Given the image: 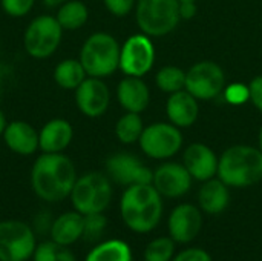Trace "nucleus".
Masks as SVG:
<instances>
[{"mask_svg": "<svg viewBox=\"0 0 262 261\" xmlns=\"http://www.w3.org/2000/svg\"><path fill=\"white\" fill-rule=\"evenodd\" d=\"M6 148L18 155H32L38 151V131L28 122L12 120L2 134Z\"/></svg>", "mask_w": 262, "mask_h": 261, "instance_id": "17", "label": "nucleus"}, {"mask_svg": "<svg viewBox=\"0 0 262 261\" xmlns=\"http://www.w3.org/2000/svg\"><path fill=\"white\" fill-rule=\"evenodd\" d=\"M63 28L55 15L41 14L34 17L25 29L23 48L28 55L37 60L54 55L61 43Z\"/></svg>", "mask_w": 262, "mask_h": 261, "instance_id": "7", "label": "nucleus"}, {"mask_svg": "<svg viewBox=\"0 0 262 261\" xmlns=\"http://www.w3.org/2000/svg\"><path fill=\"white\" fill-rule=\"evenodd\" d=\"M69 198L81 215L104 212L112 200L111 178L103 172H88L77 177Z\"/></svg>", "mask_w": 262, "mask_h": 261, "instance_id": "5", "label": "nucleus"}, {"mask_svg": "<svg viewBox=\"0 0 262 261\" xmlns=\"http://www.w3.org/2000/svg\"><path fill=\"white\" fill-rule=\"evenodd\" d=\"M137 25L143 34L149 37H163L172 32L180 17L178 0H137L135 3Z\"/></svg>", "mask_w": 262, "mask_h": 261, "instance_id": "6", "label": "nucleus"}, {"mask_svg": "<svg viewBox=\"0 0 262 261\" xmlns=\"http://www.w3.org/2000/svg\"><path fill=\"white\" fill-rule=\"evenodd\" d=\"M6 117H5V114H3V111L0 109V135L3 134V131H5V128H6Z\"/></svg>", "mask_w": 262, "mask_h": 261, "instance_id": "38", "label": "nucleus"}, {"mask_svg": "<svg viewBox=\"0 0 262 261\" xmlns=\"http://www.w3.org/2000/svg\"><path fill=\"white\" fill-rule=\"evenodd\" d=\"M66 0H43V5L48 8H60Z\"/></svg>", "mask_w": 262, "mask_h": 261, "instance_id": "37", "label": "nucleus"}, {"mask_svg": "<svg viewBox=\"0 0 262 261\" xmlns=\"http://www.w3.org/2000/svg\"><path fill=\"white\" fill-rule=\"evenodd\" d=\"M144 131L143 118L137 112L123 114L115 125V135L123 145H132L140 140Z\"/></svg>", "mask_w": 262, "mask_h": 261, "instance_id": "26", "label": "nucleus"}, {"mask_svg": "<svg viewBox=\"0 0 262 261\" xmlns=\"http://www.w3.org/2000/svg\"><path fill=\"white\" fill-rule=\"evenodd\" d=\"M32 261H77L75 255L69 251L68 246H61L52 240L37 245Z\"/></svg>", "mask_w": 262, "mask_h": 261, "instance_id": "28", "label": "nucleus"}, {"mask_svg": "<svg viewBox=\"0 0 262 261\" xmlns=\"http://www.w3.org/2000/svg\"><path fill=\"white\" fill-rule=\"evenodd\" d=\"M84 261H132V249L126 242L112 238L95 245Z\"/></svg>", "mask_w": 262, "mask_h": 261, "instance_id": "24", "label": "nucleus"}, {"mask_svg": "<svg viewBox=\"0 0 262 261\" xmlns=\"http://www.w3.org/2000/svg\"><path fill=\"white\" fill-rule=\"evenodd\" d=\"M117 100L126 112L141 114L150 102L149 86L141 77L126 75L117 86Z\"/></svg>", "mask_w": 262, "mask_h": 261, "instance_id": "18", "label": "nucleus"}, {"mask_svg": "<svg viewBox=\"0 0 262 261\" xmlns=\"http://www.w3.org/2000/svg\"><path fill=\"white\" fill-rule=\"evenodd\" d=\"M106 9L115 17H126L135 6L137 0H103Z\"/></svg>", "mask_w": 262, "mask_h": 261, "instance_id": "33", "label": "nucleus"}, {"mask_svg": "<svg viewBox=\"0 0 262 261\" xmlns=\"http://www.w3.org/2000/svg\"><path fill=\"white\" fill-rule=\"evenodd\" d=\"M107 177L121 186L132 185H149L152 183L154 172L135 155L120 152L114 154L106 160Z\"/></svg>", "mask_w": 262, "mask_h": 261, "instance_id": "12", "label": "nucleus"}, {"mask_svg": "<svg viewBox=\"0 0 262 261\" xmlns=\"http://www.w3.org/2000/svg\"><path fill=\"white\" fill-rule=\"evenodd\" d=\"M74 128L66 118H52L38 131V149L41 152H64L72 143Z\"/></svg>", "mask_w": 262, "mask_h": 261, "instance_id": "19", "label": "nucleus"}, {"mask_svg": "<svg viewBox=\"0 0 262 261\" xmlns=\"http://www.w3.org/2000/svg\"><path fill=\"white\" fill-rule=\"evenodd\" d=\"M218 178L229 188H249L262 180V152L249 145H235L218 160Z\"/></svg>", "mask_w": 262, "mask_h": 261, "instance_id": "3", "label": "nucleus"}, {"mask_svg": "<svg viewBox=\"0 0 262 261\" xmlns=\"http://www.w3.org/2000/svg\"><path fill=\"white\" fill-rule=\"evenodd\" d=\"M155 63V46L149 35L134 34L121 46L120 69L124 75L143 77Z\"/></svg>", "mask_w": 262, "mask_h": 261, "instance_id": "11", "label": "nucleus"}, {"mask_svg": "<svg viewBox=\"0 0 262 261\" xmlns=\"http://www.w3.org/2000/svg\"><path fill=\"white\" fill-rule=\"evenodd\" d=\"M226 102L230 105H244L250 100V89L249 85L244 83H232L224 88Z\"/></svg>", "mask_w": 262, "mask_h": 261, "instance_id": "32", "label": "nucleus"}, {"mask_svg": "<svg viewBox=\"0 0 262 261\" xmlns=\"http://www.w3.org/2000/svg\"><path fill=\"white\" fill-rule=\"evenodd\" d=\"M175 254V242L169 237L152 240L144 249V261H172Z\"/></svg>", "mask_w": 262, "mask_h": 261, "instance_id": "29", "label": "nucleus"}, {"mask_svg": "<svg viewBox=\"0 0 262 261\" xmlns=\"http://www.w3.org/2000/svg\"><path fill=\"white\" fill-rule=\"evenodd\" d=\"M249 89H250V102L258 111L262 112V75H256L250 82Z\"/></svg>", "mask_w": 262, "mask_h": 261, "instance_id": "35", "label": "nucleus"}, {"mask_svg": "<svg viewBox=\"0 0 262 261\" xmlns=\"http://www.w3.org/2000/svg\"><path fill=\"white\" fill-rule=\"evenodd\" d=\"M77 182L74 162L63 152H41L31 169V188L34 194L48 203L68 198Z\"/></svg>", "mask_w": 262, "mask_h": 261, "instance_id": "1", "label": "nucleus"}, {"mask_svg": "<svg viewBox=\"0 0 262 261\" xmlns=\"http://www.w3.org/2000/svg\"><path fill=\"white\" fill-rule=\"evenodd\" d=\"M166 112L172 125L178 126L180 129L189 128L198 120L200 105H198V100L190 92H187L186 89H181L169 95L167 103H166Z\"/></svg>", "mask_w": 262, "mask_h": 261, "instance_id": "20", "label": "nucleus"}, {"mask_svg": "<svg viewBox=\"0 0 262 261\" xmlns=\"http://www.w3.org/2000/svg\"><path fill=\"white\" fill-rule=\"evenodd\" d=\"M226 88V74L223 68L210 60L195 63L186 72V91L198 102L213 100Z\"/></svg>", "mask_w": 262, "mask_h": 261, "instance_id": "10", "label": "nucleus"}, {"mask_svg": "<svg viewBox=\"0 0 262 261\" xmlns=\"http://www.w3.org/2000/svg\"><path fill=\"white\" fill-rule=\"evenodd\" d=\"M258 148L261 149L262 152V126L261 129H259V135H258Z\"/></svg>", "mask_w": 262, "mask_h": 261, "instance_id": "39", "label": "nucleus"}, {"mask_svg": "<svg viewBox=\"0 0 262 261\" xmlns=\"http://www.w3.org/2000/svg\"><path fill=\"white\" fill-rule=\"evenodd\" d=\"M141 151L154 160H166L173 157L183 146V134L172 123H152L144 128L140 140Z\"/></svg>", "mask_w": 262, "mask_h": 261, "instance_id": "9", "label": "nucleus"}, {"mask_svg": "<svg viewBox=\"0 0 262 261\" xmlns=\"http://www.w3.org/2000/svg\"><path fill=\"white\" fill-rule=\"evenodd\" d=\"M35 0H0L3 12L9 17L20 18L32 11Z\"/></svg>", "mask_w": 262, "mask_h": 261, "instance_id": "31", "label": "nucleus"}, {"mask_svg": "<svg viewBox=\"0 0 262 261\" xmlns=\"http://www.w3.org/2000/svg\"><path fill=\"white\" fill-rule=\"evenodd\" d=\"M120 51L121 46L112 34L94 32L81 45L78 60L88 77L106 78L120 69Z\"/></svg>", "mask_w": 262, "mask_h": 261, "instance_id": "4", "label": "nucleus"}, {"mask_svg": "<svg viewBox=\"0 0 262 261\" xmlns=\"http://www.w3.org/2000/svg\"><path fill=\"white\" fill-rule=\"evenodd\" d=\"M178 2H196V0H178Z\"/></svg>", "mask_w": 262, "mask_h": 261, "instance_id": "40", "label": "nucleus"}, {"mask_svg": "<svg viewBox=\"0 0 262 261\" xmlns=\"http://www.w3.org/2000/svg\"><path fill=\"white\" fill-rule=\"evenodd\" d=\"M88 77L78 58H64L54 68V82L64 91H75Z\"/></svg>", "mask_w": 262, "mask_h": 261, "instance_id": "23", "label": "nucleus"}, {"mask_svg": "<svg viewBox=\"0 0 262 261\" xmlns=\"http://www.w3.org/2000/svg\"><path fill=\"white\" fill-rule=\"evenodd\" d=\"M37 248L34 229L18 220L0 222V261H26Z\"/></svg>", "mask_w": 262, "mask_h": 261, "instance_id": "8", "label": "nucleus"}, {"mask_svg": "<svg viewBox=\"0 0 262 261\" xmlns=\"http://www.w3.org/2000/svg\"><path fill=\"white\" fill-rule=\"evenodd\" d=\"M172 261H212V257L207 251L201 248H189L177 254Z\"/></svg>", "mask_w": 262, "mask_h": 261, "instance_id": "34", "label": "nucleus"}, {"mask_svg": "<svg viewBox=\"0 0 262 261\" xmlns=\"http://www.w3.org/2000/svg\"><path fill=\"white\" fill-rule=\"evenodd\" d=\"M120 214L132 232L147 234L161 222L163 197L152 183L127 186L120 200Z\"/></svg>", "mask_w": 262, "mask_h": 261, "instance_id": "2", "label": "nucleus"}, {"mask_svg": "<svg viewBox=\"0 0 262 261\" xmlns=\"http://www.w3.org/2000/svg\"><path fill=\"white\" fill-rule=\"evenodd\" d=\"M83 225H84V215L80 212L69 211L61 215H58L49 228L51 240L61 245V246H71L80 238H83Z\"/></svg>", "mask_w": 262, "mask_h": 261, "instance_id": "21", "label": "nucleus"}, {"mask_svg": "<svg viewBox=\"0 0 262 261\" xmlns=\"http://www.w3.org/2000/svg\"><path fill=\"white\" fill-rule=\"evenodd\" d=\"M230 202L229 186L220 178H210L203 182V186L198 192L200 209L210 215H218L224 212Z\"/></svg>", "mask_w": 262, "mask_h": 261, "instance_id": "22", "label": "nucleus"}, {"mask_svg": "<svg viewBox=\"0 0 262 261\" xmlns=\"http://www.w3.org/2000/svg\"><path fill=\"white\" fill-rule=\"evenodd\" d=\"M218 160L213 149L204 143H192L183 154V165L198 182H207L218 174Z\"/></svg>", "mask_w": 262, "mask_h": 261, "instance_id": "16", "label": "nucleus"}, {"mask_svg": "<svg viewBox=\"0 0 262 261\" xmlns=\"http://www.w3.org/2000/svg\"><path fill=\"white\" fill-rule=\"evenodd\" d=\"M196 11H198V8H196L195 2H180V17L183 20L193 18Z\"/></svg>", "mask_w": 262, "mask_h": 261, "instance_id": "36", "label": "nucleus"}, {"mask_svg": "<svg viewBox=\"0 0 262 261\" xmlns=\"http://www.w3.org/2000/svg\"><path fill=\"white\" fill-rule=\"evenodd\" d=\"M106 226H107V220L103 215V212L84 215L83 238L88 240V242H97V240H100V237L103 235Z\"/></svg>", "mask_w": 262, "mask_h": 261, "instance_id": "30", "label": "nucleus"}, {"mask_svg": "<svg viewBox=\"0 0 262 261\" xmlns=\"http://www.w3.org/2000/svg\"><path fill=\"white\" fill-rule=\"evenodd\" d=\"M192 175L184 165L180 163H164L154 171L152 185L166 198H178L189 192L192 188Z\"/></svg>", "mask_w": 262, "mask_h": 261, "instance_id": "14", "label": "nucleus"}, {"mask_svg": "<svg viewBox=\"0 0 262 261\" xmlns=\"http://www.w3.org/2000/svg\"><path fill=\"white\" fill-rule=\"evenodd\" d=\"M55 18L63 31H77L86 25L89 18V9L80 0H66L60 8H57Z\"/></svg>", "mask_w": 262, "mask_h": 261, "instance_id": "25", "label": "nucleus"}, {"mask_svg": "<svg viewBox=\"0 0 262 261\" xmlns=\"http://www.w3.org/2000/svg\"><path fill=\"white\" fill-rule=\"evenodd\" d=\"M167 228L175 243L186 245L193 242L200 235L203 228L201 209L189 203L178 205L169 215Z\"/></svg>", "mask_w": 262, "mask_h": 261, "instance_id": "15", "label": "nucleus"}, {"mask_svg": "<svg viewBox=\"0 0 262 261\" xmlns=\"http://www.w3.org/2000/svg\"><path fill=\"white\" fill-rule=\"evenodd\" d=\"M78 111L89 118H98L106 114L111 105V91L103 78L86 77L74 91Z\"/></svg>", "mask_w": 262, "mask_h": 261, "instance_id": "13", "label": "nucleus"}, {"mask_svg": "<svg viewBox=\"0 0 262 261\" xmlns=\"http://www.w3.org/2000/svg\"><path fill=\"white\" fill-rule=\"evenodd\" d=\"M155 83L160 91L166 94H173L186 89V72L178 66H164L155 75Z\"/></svg>", "mask_w": 262, "mask_h": 261, "instance_id": "27", "label": "nucleus"}]
</instances>
